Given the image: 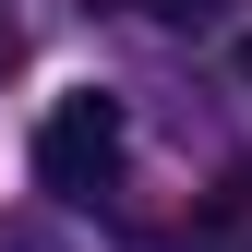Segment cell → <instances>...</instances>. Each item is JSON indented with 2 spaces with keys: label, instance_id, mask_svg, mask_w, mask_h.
<instances>
[{
  "label": "cell",
  "instance_id": "cell-1",
  "mask_svg": "<svg viewBox=\"0 0 252 252\" xmlns=\"http://www.w3.org/2000/svg\"><path fill=\"white\" fill-rule=\"evenodd\" d=\"M108 180H120V96L84 84V96H60L36 120V192L48 204H96Z\"/></svg>",
  "mask_w": 252,
  "mask_h": 252
},
{
  "label": "cell",
  "instance_id": "cell-2",
  "mask_svg": "<svg viewBox=\"0 0 252 252\" xmlns=\"http://www.w3.org/2000/svg\"><path fill=\"white\" fill-rule=\"evenodd\" d=\"M156 24H168V36H216V24H228V0H144Z\"/></svg>",
  "mask_w": 252,
  "mask_h": 252
},
{
  "label": "cell",
  "instance_id": "cell-3",
  "mask_svg": "<svg viewBox=\"0 0 252 252\" xmlns=\"http://www.w3.org/2000/svg\"><path fill=\"white\" fill-rule=\"evenodd\" d=\"M216 252H252V216H240V228H228V240H216Z\"/></svg>",
  "mask_w": 252,
  "mask_h": 252
},
{
  "label": "cell",
  "instance_id": "cell-4",
  "mask_svg": "<svg viewBox=\"0 0 252 252\" xmlns=\"http://www.w3.org/2000/svg\"><path fill=\"white\" fill-rule=\"evenodd\" d=\"M240 84H252V36H240Z\"/></svg>",
  "mask_w": 252,
  "mask_h": 252
},
{
  "label": "cell",
  "instance_id": "cell-5",
  "mask_svg": "<svg viewBox=\"0 0 252 252\" xmlns=\"http://www.w3.org/2000/svg\"><path fill=\"white\" fill-rule=\"evenodd\" d=\"M0 60H12V24H0Z\"/></svg>",
  "mask_w": 252,
  "mask_h": 252
}]
</instances>
